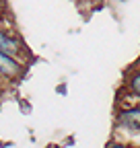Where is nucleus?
Segmentation results:
<instances>
[{"label": "nucleus", "instance_id": "nucleus-1", "mask_svg": "<svg viewBox=\"0 0 140 148\" xmlns=\"http://www.w3.org/2000/svg\"><path fill=\"white\" fill-rule=\"evenodd\" d=\"M19 72H21V64L14 58H10V56L0 51V74L12 78V76H19Z\"/></svg>", "mask_w": 140, "mask_h": 148}, {"label": "nucleus", "instance_id": "nucleus-2", "mask_svg": "<svg viewBox=\"0 0 140 148\" xmlns=\"http://www.w3.org/2000/svg\"><path fill=\"white\" fill-rule=\"evenodd\" d=\"M119 123L126 127H132V130H140V107L124 109L119 113Z\"/></svg>", "mask_w": 140, "mask_h": 148}, {"label": "nucleus", "instance_id": "nucleus-3", "mask_svg": "<svg viewBox=\"0 0 140 148\" xmlns=\"http://www.w3.org/2000/svg\"><path fill=\"white\" fill-rule=\"evenodd\" d=\"M0 51L12 58V56H16L21 51V45H19V41H16L14 37L6 35L4 31H0Z\"/></svg>", "mask_w": 140, "mask_h": 148}, {"label": "nucleus", "instance_id": "nucleus-4", "mask_svg": "<svg viewBox=\"0 0 140 148\" xmlns=\"http://www.w3.org/2000/svg\"><path fill=\"white\" fill-rule=\"evenodd\" d=\"M130 90L134 92V95L140 97V72L132 74V78H130Z\"/></svg>", "mask_w": 140, "mask_h": 148}, {"label": "nucleus", "instance_id": "nucleus-5", "mask_svg": "<svg viewBox=\"0 0 140 148\" xmlns=\"http://www.w3.org/2000/svg\"><path fill=\"white\" fill-rule=\"evenodd\" d=\"M109 148H126V146H124V144H111Z\"/></svg>", "mask_w": 140, "mask_h": 148}, {"label": "nucleus", "instance_id": "nucleus-6", "mask_svg": "<svg viewBox=\"0 0 140 148\" xmlns=\"http://www.w3.org/2000/svg\"><path fill=\"white\" fill-rule=\"evenodd\" d=\"M49 148H58V146H49Z\"/></svg>", "mask_w": 140, "mask_h": 148}]
</instances>
